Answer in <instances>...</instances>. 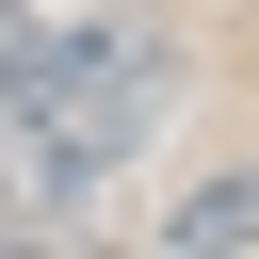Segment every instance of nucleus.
<instances>
[{"label":"nucleus","mask_w":259,"mask_h":259,"mask_svg":"<svg viewBox=\"0 0 259 259\" xmlns=\"http://www.w3.org/2000/svg\"><path fill=\"white\" fill-rule=\"evenodd\" d=\"M162 243L178 259H243L259 243V162H210L194 194H162Z\"/></svg>","instance_id":"2"},{"label":"nucleus","mask_w":259,"mask_h":259,"mask_svg":"<svg viewBox=\"0 0 259 259\" xmlns=\"http://www.w3.org/2000/svg\"><path fill=\"white\" fill-rule=\"evenodd\" d=\"M162 130V49L130 32H16L0 16V162L32 194V227H65L97 178H130Z\"/></svg>","instance_id":"1"},{"label":"nucleus","mask_w":259,"mask_h":259,"mask_svg":"<svg viewBox=\"0 0 259 259\" xmlns=\"http://www.w3.org/2000/svg\"><path fill=\"white\" fill-rule=\"evenodd\" d=\"M16 227H32V194H16V162H0V243H16Z\"/></svg>","instance_id":"3"}]
</instances>
